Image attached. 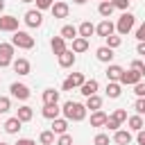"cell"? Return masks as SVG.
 <instances>
[{"mask_svg":"<svg viewBox=\"0 0 145 145\" xmlns=\"http://www.w3.org/2000/svg\"><path fill=\"white\" fill-rule=\"evenodd\" d=\"M86 106L84 104H79V102H72V100H68V102H63V106H61V113H63V118L68 120V122H82L84 118H86Z\"/></svg>","mask_w":145,"mask_h":145,"instance_id":"6da1fadb","label":"cell"},{"mask_svg":"<svg viewBox=\"0 0 145 145\" xmlns=\"http://www.w3.org/2000/svg\"><path fill=\"white\" fill-rule=\"evenodd\" d=\"M11 45H14V48H20V50H32V48H34V36H29L27 32L16 29L14 36H11Z\"/></svg>","mask_w":145,"mask_h":145,"instance_id":"7a4b0ae2","label":"cell"},{"mask_svg":"<svg viewBox=\"0 0 145 145\" xmlns=\"http://www.w3.org/2000/svg\"><path fill=\"white\" fill-rule=\"evenodd\" d=\"M134 23H136V16L129 14V11H125V14L118 18V23H116V32H118L120 36H125V34H129V32L134 29Z\"/></svg>","mask_w":145,"mask_h":145,"instance_id":"3957f363","label":"cell"},{"mask_svg":"<svg viewBox=\"0 0 145 145\" xmlns=\"http://www.w3.org/2000/svg\"><path fill=\"white\" fill-rule=\"evenodd\" d=\"M84 82H86V77H84L82 72H70V75L63 79L61 88H63V91H72V88H79Z\"/></svg>","mask_w":145,"mask_h":145,"instance_id":"277c9868","label":"cell"},{"mask_svg":"<svg viewBox=\"0 0 145 145\" xmlns=\"http://www.w3.org/2000/svg\"><path fill=\"white\" fill-rule=\"evenodd\" d=\"M14 61V45L11 43H0V68L11 66Z\"/></svg>","mask_w":145,"mask_h":145,"instance_id":"5b68a950","label":"cell"},{"mask_svg":"<svg viewBox=\"0 0 145 145\" xmlns=\"http://www.w3.org/2000/svg\"><path fill=\"white\" fill-rule=\"evenodd\" d=\"M23 18H25V25L27 27H41L43 25V16H41L39 9H27Z\"/></svg>","mask_w":145,"mask_h":145,"instance_id":"8992f818","label":"cell"},{"mask_svg":"<svg viewBox=\"0 0 145 145\" xmlns=\"http://www.w3.org/2000/svg\"><path fill=\"white\" fill-rule=\"evenodd\" d=\"M140 79H143V75H140V72H136L134 68L122 70V75H120V84H122V86H134V84H138Z\"/></svg>","mask_w":145,"mask_h":145,"instance_id":"52a82bcc","label":"cell"},{"mask_svg":"<svg viewBox=\"0 0 145 145\" xmlns=\"http://www.w3.org/2000/svg\"><path fill=\"white\" fill-rule=\"evenodd\" d=\"M18 29V18L11 14L0 16V32H16Z\"/></svg>","mask_w":145,"mask_h":145,"instance_id":"ba28073f","label":"cell"},{"mask_svg":"<svg viewBox=\"0 0 145 145\" xmlns=\"http://www.w3.org/2000/svg\"><path fill=\"white\" fill-rule=\"evenodd\" d=\"M113 32H116V25H113L109 18H104V20L95 27V34H97V36H102V39H106V36H109V34H113Z\"/></svg>","mask_w":145,"mask_h":145,"instance_id":"9c48e42d","label":"cell"},{"mask_svg":"<svg viewBox=\"0 0 145 145\" xmlns=\"http://www.w3.org/2000/svg\"><path fill=\"white\" fill-rule=\"evenodd\" d=\"M9 91H11V95H14V97H18V100H27V97H29V88H27L25 84L14 82V84L9 86Z\"/></svg>","mask_w":145,"mask_h":145,"instance_id":"30bf717a","label":"cell"},{"mask_svg":"<svg viewBox=\"0 0 145 145\" xmlns=\"http://www.w3.org/2000/svg\"><path fill=\"white\" fill-rule=\"evenodd\" d=\"M95 57H97V61H102V63H111L116 54H113V50H111V48L102 45V48H97V50H95Z\"/></svg>","mask_w":145,"mask_h":145,"instance_id":"8fae6325","label":"cell"},{"mask_svg":"<svg viewBox=\"0 0 145 145\" xmlns=\"http://www.w3.org/2000/svg\"><path fill=\"white\" fill-rule=\"evenodd\" d=\"M57 59H59V66H61V68H70V66H75V59H77V57H75L72 50H63Z\"/></svg>","mask_w":145,"mask_h":145,"instance_id":"7c38bea8","label":"cell"},{"mask_svg":"<svg viewBox=\"0 0 145 145\" xmlns=\"http://www.w3.org/2000/svg\"><path fill=\"white\" fill-rule=\"evenodd\" d=\"M97 88H100V84H97V79H86L82 86H79V93L84 95V97H88V95H93V93H97Z\"/></svg>","mask_w":145,"mask_h":145,"instance_id":"4fadbf2b","label":"cell"},{"mask_svg":"<svg viewBox=\"0 0 145 145\" xmlns=\"http://www.w3.org/2000/svg\"><path fill=\"white\" fill-rule=\"evenodd\" d=\"M50 11H52V16H54V18H68L70 7H68L66 2H54V5L50 7Z\"/></svg>","mask_w":145,"mask_h":145,"instance_id":"5bb4252c","label":"cell"},{"mask_svg":"<svg viewBox=\"0 0 145 145\" xmlns=\"http://www.w3.org/2000/svg\"><path fill=\"white\" fill-rule=\"evenodd\" d=\"M11 66H14V72H18V75H29V68H32L29 61L23 59V57H20V59H14Z\"/></svg>","mask_w":145,"mask_h":145,"instance_id":"9a60e30c","label":"cell"},{"mask_svg":"<svg viewBox=\"0 0 145 145\" xmlns=\"http://www.w3.org/2000/svg\"><path fill=\"white\" fill-rule=\"evenodd\" d=\"M113 140H116L118 145H129V143H131L129 129H116V131H113Z\"/></svg>","mask_w":145,"mask_h":145,"instance_id":"2e32d148","label":"cell"},{"mask_svg":"<svg viewBox=\"0 0 145 145\" xmlns=\"http://www.w3.org/2000/svg\"><path fill=\"white\" fill-rule=\"evenodd\" d=\"M77 34H79V36H84V39H91V36L95 34V25H93L91 20H84V23L77 27Z\"/></svg>","mask_w":145,"mask_h":145,"instance_id":"e0dca14e","label":"cell"},{"mask_svg":"<svg viewBox=\"0 0 145 145\" xmlns=\"http://www.w3.org/2000/svg\"><path fill=\"white\" fill-rule=\"evenodd\" d=\"M50 48H52V52H54L57 57H59L63 50H68V48H66V39H63V36H52V41H50Z\"/></svg>","mask_w":145,"mask_h":145,"instance_id":"ac0fdd59","label":"cell"},{"mask_svg":"<svg viewBox=\"0 0 145 145\" xmlns=\"http://www.w3.org/2000/svg\"><path fill=\"white\" fill-rule=\"evenodd\" d=\"M75 54H79V52H86L88 50V39H84V36H75L72 39V48H70Z\"/></svg>","mask_w":145,"mask_h":145,"instance_id":"d6986e66","label":"cell"},{"mask_svg":"<svg viewBox=\"0 0 145 145\" xmlns=\"http://www.w3.org/2000/svg\"><path fill=\"white\" fill-rule=\"evenodd\" d=\"M61 116V109H59V104H43V118H48V120H54V118H59Z\"/></svg>","mask_w":145,"mask_h":145,"instance_id":"ffe728a7","label":"cell"},{"mask_svg":"<svg viewBox=\"0 0 145 145\" xmlns=\"http://www.w3.org/2000/svg\"><path fill=\"white\" fill-rule=\"evenodd\" d=\"M106 113L102 111V109H97V111H93L91 113V127H104V122H106Z\"/></svg>","mask_w":145,"mask_h":145,"instance_id":"44dd1931","label":"cell"},{"mask_svg":"<svg viewBox=\"0 0 145 145\" xmlns=\"http://www.w3.org/2000/svg\"><path fill=\"white\" fill-rule=\"evenodd\" d=\"M120 75H122V68L116 66V63H109V68H106V79H109V82H120Z\"/></svg>","mask_w":145,"mask_h":145,"instance_id":"7402d4cb","label":"cell"},{"mask_svg":"<svg viewBox=\"0 0 145 145\" xmlns=\"http://www.w3.org/2000/svg\"><path fill=\"white\" fill-rule=\"evenodd\" d=\"M43 104H59V91L45 88L43 91Z\"/></svg>","mask_w":145,"mask_h":145,"instance_id":"603a6c76","label":"cell"},{"mask_svg":"<svg viewBox=\"0 0 145 145\" xmlns=\"http://www.w3.org/2000/svg\"><path fill=\"white\" fill-rule=\"evenodd\" d=\"M84 106L91 109V111H97V109H102V97H100L97 93H93V95L86 97V104H84Z\"/></svg>","mask_w":145,"mask_h":145,"instance_id":"cb8c5ba5","label":"cell"},{"mask_svg":"<svg viewBox=\"0 0 145 145\" xmlns=\"http://www.w3.org/2000/svg\"><path fill=\"white\" fill-rule=\"evenodd\" d=\"M16 118H18L20 122H29V120L34 118V111H32V106H27V104H23V106L18 109V113H16Z\"/></svg>","mask_w":145,"mask_h":145,"instance_id":"d4e9b609","label":"cell"},{"mask_svg":"<svg viewBox=\"0 0 145 145\" xmlns=\"http://www.w3.org/2000/svg\"><path fill=\"white\" fill-rule=\"evenodd\" d=\"M127 125H129V129H131V131H140V129L145 127L143 116H138V113H136V116H129V118H127Z\"/></svg>","mask_w":145,"mask_h":145,"instance_id":"484cf974","label":"cell"},{"mask_svg":"<svg viewBox=\"0 0 145 145\" xmlns=\"http://www.w3.org/2000/svg\"><path fill=\"white\" fill-rule=\"evenodd\" d=\"M20 125H23V122H20L16 116H14V118H7V120H5V131H7V134H18Z\"/></svg>","mask_w":145,"mask_h":145,"instance_id":"4316f807","label":"cell"},{"mask_svg":"<svg viewBox=\"0 0 145 145\" xmlns=\"http://www.w3.org/2000/svg\"><path fill=\"white\" fill-rule=\"evenodd\" d=\"M52 131L59 136V134H66L68 131V120L66 118H54L52 120Z\"/></svg>","mask_w":145,"mask_h":145,"instance_id":"83f0119b","label":"cell"},{"mask_svg":"<svg viewBox=\"0 0 145 145\" xmlns=\"http://www.w3.org/2000/svg\"><path fill=\"white\" fill-rule=\"evenodd\" d=\"M113 5H111V0H102L100 2V7H97V14L100 16H104V18H111V14H113Z\"/></svg>","mask_w":145,"mask_h":145,"instance_id":"f1b7e54d","label":"cell"},{"mask_svg":"<svg viewBox=\"0 0 145 145\" xmlns=\"http://www.w3.org/2000/svg\"><path fill=\"white\" fill-rule=\"evenodd\" d=\"M120 93H122V84L120 82H109L106 84V95L109 97H120Z\"/></svg>","mask_w":145,"mask_h":145,"instance_id":"f546056e","label":"cell"},{"mask_svg":"<svg viewBox=\"0 0 145 145\" xmlns=\"http://www.w3.org/2000/svg\"><path fill=\"white\" fill-rule=\"evenodd\" d=\"M59 36H63L66 41H72V39L77 36V27H75V25H63L61 32H59Z\"/></svg>","mask_w":145,"mask_h":145,"instance_id":"4dcf8cb0","label":"cell"},{"mask_svg":"<svg viewBox=\"0 0 145 145\" xmlns=\"http://www.w3.org/2000/svg\"><path fill=\"white\" fill-rule=\"evenodd\" d=\"M39 143H41V145H52V143H54V131H52V129H48V131H41V136H39Z\"/></svg>","mask_w":145,"mask_h":145,"instance_id":"1f68e13d","label":"cell"},{"mask_svg":"<svg viewBox=\"0 0 145 145\" xmlns=\"http://www.w3.org/2000/svg\"><path fill=\"white\" fill-rule=\"evenodd\" d=\"M104 41H106V48H111V50L120 48V43H122V39H120V36H116V34H109Z\"/></svg>","mask_w":145,"mask_h":145,"instance_id":"d6a6232c","label":"cell"},{"mask_svg":"<svg viewBox=\"0 0 145 145\" xmlns=\"http://www.w3.org/2000/svg\"><path fill=\"white\" fill-rule=\"evenodd\" d=\"M120 125H122V122H120V120H116L113 116H109V118H106V122H104V127H106L109 131H116V129H120Z\"/></svg>","mask_w":145,"mask_h":145,"instance_id":"836d02e7","label":"cell"},{"mask_svg":"<svg viewBox=\"0 0 145 145\" xmlns=\"http://www.w3.org/2000/svg\"><path fill=\"white\" fill-rule=\"evenodd\" d=\"M11 109V100L7 95H0V113H7Z\"/></svg>","mask_w":145,"mask_h":145,"instance_id":"e575fe53","label":"cell"},{"mask_svg":"<svg viewBox=\"0 0 145 145\" xmlns=\"http://www.w3.org/2000/svg\"><path fill=\"white\" fill-rule=\"evenodd\" d=\"M131 68L145 77V61H140V59H134V61H131Z\"/></svg>","mask_w":145,"mask_h":145,"instance_id":"d590c367","label":"cell"},{"mask_svg":"<svg viewBox=\"0 0 145 145\" xmlns=\"http://www.w3.org/2000/svg\"><path fill=\"white\" fill-rule=\"evenodd\" d=\"M134 111H136L138 116H143V113H145V97H138V100L134 102Z\"/></svg>","mask_w":145,"mask_h":145,"instance_id":"8d00e7d4","label":"cell"},{"mask_svg":"<svg viewBox=\"0 0 145 145\" xmlns=\"http://www.w3.org/2000/svg\"><path fill=\"white\" fill-rule=\"evenodd\" d=\"M57 145H72V136L66 131V134H59V138H57Z\"/></svg>","mask_w":145,"mask_h":145,"instance_id":"74e56055","label":"cell"},{"mask_svg":"<svg viewBox=\"0 0 145 145\" xmlns=\"http://www.w3.org/2000/svg\"><path fill=\"white\" fill-rule=\"evenodd\" d=\"M93 145H109V134H97L93 138Z\"/></svg>","mask_w":145,"mask_h":145,"instance_id":"f35d334b","label":"cell"},{"mask_svg":"<svg viewBox=\"0 0 145 145\" xmlns=\"http://www.w3.org/2000/svg\"><path fill=\"white\" fill-rule=\"evenodd\" d=\"M134 93H136V97H145V82L143 79L138 84H134Z\"/></svg>","mask_w":145,"mask_h":145,"instance_id":"ab89813d","label":"cell"},{"mask_svg":"<svg viewBox=\"0 0 145 145\" xmlns=\"http://www.w3.org/2000/svg\"><path fill=\"white\" fill-rule=\"evenodd\" d=\"M36 2V9L39 11H43V9H50L52 5H54V0H34Z\"/></svg>","mask_w":145,"mask_h":145,"instance_id":"60d3db41","label":"cell"},{"mask_svg":"<svg viewBox=\"0 0 145 145\" xmlns=\"http://www.w3.org/2000/svg\"><path fill=\"white\" fill-rule=\"evenodd\" d=\"M111 116H113V118H116V120H120V122H125V120H127V118H129V116H127V111H125V109H116V111H113V113H111Z\"/></svg>","mask_w":145,"mask_h":145,"instance_id":"b9f144b4","label":"cell"},{"mask_svg":"<svg viewBox=\"0 0 145 145\" xmlns=\"http://www.w3.org/2000/svg\"><path fill=\"white\" fill-rule=\"evenodd\" d=\"M129 2H131V0H111V5H113L116 9H122V11H127Z\"/></svg>","mask_w":145,"mask_h":145,"instance_id":"7bdbcfd3","label":"cell"},{"mask_svg":"<svg viewBox=\"0 0 145 145\" xmlns=\"http://www.w3.org/2000/svg\"><path fill=\"white\" fill-rule=\"evenodd\" d=\"M136 39H138V41H145V23L136 29Z\"/></svg>","mask_w":145,"mask_h":145,"instance_id":"ee69618b","label":"cell"},{"mask_svg":"<svg viewBox=\"0 0 145 145\" xmlns=\"http://www.w3.org/2000/svg\"><path fill=\"white\" fill-rule=\"evenodd\" d=\"M136 52L145 57V41H138V45H136Z\"/></svg>","mask_w":145,"mask_h":145,"instance_id":"f6af8a7d","label":"cell"},{"mask_svg":"<svg viewBox=\"0 0 145 145\" xmlns=\"http://www.w3.org/2000/svg\"><path fill=\"white\" fill-rule=\"evenodd\" d=\"M16 145H36V143H34L32 138H18V143H16Z\"/></svg>","mask_w":145,"mask_h":145,"instance_id":"bcb514c9","label":"cell"},{"mask_svg":"<svg viewBox=\"0 0 145 145\" xmlns=\"http://www.w3.org/2000/svg\"><path fill=\"white\" fill-rule=\"evenodd\" d=\"M136 140H138V145H145V129H140V131H138Z\"/></svg>","mask_w":145,"mask_h":145,"instance_id":"7dc6e473","label":"cell"},{"mask_svg":"<svg viewBox=\"0 0 145 145\" xmlns=\"http://www.w3.org/2000/svg\"><path fill=\"white\" fill-rule=\"evenodd\" d=\"M75 5H86V0H72Z\"/></svg>","mask_w":145,"mask_h":145,"instance_id":"c3c4849f","label":"cell"},{"mask_svg":"<svg viewBox=\"0 0 145 145\" xmlns=\"http://www.w3.org/2000/svg\"><path fill=\"white\" fill-rule=\"evenodd\" d=\"M2 9H5V0H0V14H2Z\"/></svg>","mask_w":145,"mask_h":145,"instance_id":"681fc988","label":"cell"},{"mask_svg":"<svg viewBox=\"0 0 145 145\" xmlns=\"http://www.w3.org/2000/svg\"><path fill=\"white\" fill-rule=\"evenodd\" d=\"M20 2H34V0H20Z\"/></svg>","mask_w":145,"mask_h":145,"instance_id":"f907efd6","label":"cell"},{"mask_svg":"<svg viewBox=\"0 0 145 145\" xmlns=\"http://www.w3.org/2000/svg\"><path fill=\"white\" fill-rule=\"evenodd\" d=\"M0 145H9V143H0Z\"/></svg>","mask_w":145,"mask_h":145,"instance_id":"816d5d0a","label":"cell"}]
</instances>
